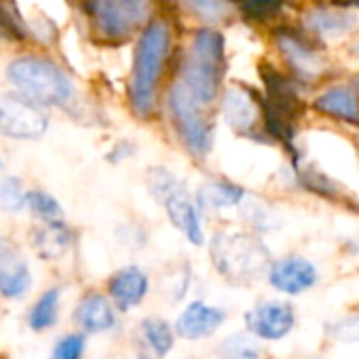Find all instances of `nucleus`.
Returning a JSON list of instances; mask_svg holds the SVG:
<instances>
[{
    "mask_svg": "<svg viewBox=\"0 0 359 359\" xmlns=\"http://www.w3.org/2000/svg\"><path fill=\"white\" fill-rule=\"evenodd\" d=\"M283 0H239L241 11L252 20H266L281 9Z\"/></svg>",
    "mask_w": 359,
    "mask_h": 359,
    "instance_id": "7c9ffc66",
    "label": "nucleus"
},
{
    "mask_svg": "<svg viewBox=\"0 0 359 359\" xmlns=\"http://www.w3.org/2000/svg\"><path fill=\"white\" fill-rule=\"evenodd\" d=\"M72 231L64 220L45 222L32 235V248L43 260H60L72 248Z\"/></svg>",
    "mask_w": 359,
    "mask_h": 359,
    "instance_id": "6ab92c4d",
    "label": "nucleus"
},
{
    "mask_svg": "<svg viewBox=\"0 0 359 359\" xmlns=\"http://www.w3.org/2000/svg\"><path fill=\"white\" fill-rule=\"evenodd\" d=\"M182 5L205 24H222L235 11L231 0H182Z\"/></svg>",
    "mask_w": 359,
    "mask_h": 359,
    "instance_id": "b1692460",
    "label": "nucleus"
},
{
    "mask_svg": "<svg viewBox=\"0 0 359 359\" xmlns=\"http://www.w3.org/2000/svg\"><path fill=\"white\" fill-rule=\"evenodd\" d=\"M133 152H135V146H133L131 142H121V144H116V146L108 152V161H110V163H121V161L133 156Z\"/></svg>",
    "mask_w": 359,
    "mask_h": 359,
    "instance_id": "72a5a7b5",
    "label": "nucleus"
},
{
    "mask_svg": "<svg viewBox=\"0 0 359 359\" xmlns=\"http://www.w3.org/2000/svg\"><path fill=\"white\" fill-rule=\"evenodd\" d=\"M32 290V273L20 252L0 258V296L5 300H20Z\"/></svg>",
    "mask_w": 359,
    "mask_h": 359,
    "instance_id": "aec40b11",
    "label": "nucleus"
},
{
    "mask_svg": "<svg viewBox=\"0 0 359 359\" xmlns=\"http://www.w3.org/2000/svg\"><path fill=\"white\" fill-rule=\"evenodd\" d=\"M0 210L7 214H20L26 210V189L18 175L0 180Z\"/></svg>",
    "mask_w": 359,
    "mask_h": 359,
    "instance_id": "bb28decb",
    "label": "nucleus"
},
{
    "mask_svg": "<svg viewBox=\"0 0 359 359\" xmlns=\"http://www.w3.org/2000/svg\"><path fill=\"white\" fill-rule=\"evenodd\" d=\"M304 28L321 39H338L357 28V15L342 9H311L304 15Z\"/></svg>",
    "mask_w": 359,
    "mask_h": 359,
    "instance_id": "a211bd4d",
    "label": "nucleus"
},
{
    "mask_svg": "<svg viewBox=\"0 0 359 359\" xmlns=\"http://www.w3.org/2000/svg\"><path fill=\"white\" fill-rule=\"evenodd\" d=\"M332 334L340 342H359V317L340 319L332 325Z\"/></svg>",
    "mask_w": 359,
    "mask_h": 359,
    "instance_id": "473e14b6",
    "label": "nucleus"
},
{
    "mask_svg": "<svg viewBox=\"0 0 359 359\" xmlns=\"http://www.w3.org/2000/svg\"><path fill=\"white\" fill-rule=\"evenodd\" d=\"M222 114L235 131L250 135L262 116V106L252 91L243 87H229L222 95Z\"/></svg>",
    "mask_w": 359,
    "mask_h": 359,
    "instance_id": "4468645a",
    "label": "nucleus"
},
{
    "mask_svg": "<svg viewBox=\"0 0 359 359\" xmlns=\"http://www.w3.org/2000/svg\"><path fill=\"white\" fill-rule=\"evenodd\" d=\"M216 357L218 359H260V346L250 334H231L218 344Z\"/></svg>",
    "mask_w": 359,
    "mask_h": 359,
    "instance_id": "a878e982",
    "label": "nucleus"
},
{
    "mask_svg": "<svg viewBox=\"0 0 359 359\" xmlns=\"http://www.w3.org/2000/svg\"><path fill=\"white\" fill-rule=\"evenodd\" d=\"M266 279L277 292L287 296H298L317 283L319 273L311 260L302 256H285L279 260H271L266 269Z\"/></svg>",
    "mask_w": 359,
    "mask_h": 359,
    "instance_id": "9d476101",
    "label": "nucleus"
},
{
    "mask_svg": "<svg viewBox=\"0 0 359 359\" xmlns=\"http://www.w3.org/2000/svg\"><path fill=\"white\" fill-rule=\"evenodd\" d=\"M315 110L351 125H359V93L346 85H336L319 93L313 102Z\"/></svg>",
    "mask_w": 359,
    "mask_h": 359,
    "instance_id": "f3484780",
    "label": "nucleus"
},
{
    "mask_svg": "<svg viewBox=\"0 0 359 359\" xmlns=\"http://www.w3.org/2000/svg\"><path fill=\"white\" fill-rule=\"evenodd\" d=\"M91 28L106 41H125L150 18V0H85Z\"/></svg>",
    "mask_w": 359,
    "mask_h": 359,
    "instance_id": "39448f33",
    "label": "nucleus"
},
{
    "mask_svg": "<svg viewBox=\"0 0 359 359\" xmlns=\"http://www.w3.org/2000/svg\"><path fill=\"white\" fill-rule=\"evenodd\" d=\"M85 348H87L85 334H66L53 344L51 359H83Z\"/></svg>",
    "mask_w": 359,
    "mask_h": 359,
    "instance_id": "c756f323",
    "label": "nucleus"
},
{
    "mask_svg": "<svg viewBox=\"0 0 359 359\" xmlns=\"http://www.w3.org/2000/svg\"><path fill=\"white\" fill-rule=\"evenodd\" d=\"M175 344V334L169 321L161 317H144L133 334L137 359H165Z\"/></svg>",
    "mask_w": 359,
    "mask_h": 359,
    "instance_id": "ddd939ff",
    "label": "nucleus"
},
{
    "mask_svg": "<svg viewBox=\"0 0 359 359\" xmlns=\"http://www.w3.org/2000/svg\"><path fill=\"white\" fill-rule=\"evenodd\" d=\"M167 106L175 131L193 156H208L212 150L214 133L212 125L203 114V106L191 95L182 83H173L167 95Z\"/></svg>",
    "mask_w": 359,
    "mask_h": 359,
    "instance_id": "423d86ee",
    "label": "nucleus"
},
{
    "mask_svg": "<svg viewBox=\"0 0 359 359\" xmlns=\"http://www.w3.org/2000/svg\"><path fill=\"white\" fill-rule=\"evenodd\" d=\"M277 49L300 81H317L325 72V62L292 34H277Z\"/></svg>",
    "mask_w": 359,
    "mask_h": 359,
    "instance_id": "2eb2a0df",
    "label": "nucleus"
},
{
    "mask_svg": "<svg viewBox=\"0 0 359 359\" xmlns=\"http://www.w3.org/2000/svg\"><path fill=\"white\" fill-rule=\"evenodd\" d=\"M26 210L34 218H39L43 224L64 220V210H62L60 201L53 195H49L47 191H41V189L26 191Z\"/></svg>",
    "mask_w": 359,
    "mask_h": 359,
    "instance_id": "393cba45",
    "label": "nucleus"
},
{
    "mask_svg": "<svg viewBox=\"0 0 359 359\" xmlns=\"http://www.w3.org/2000/svg\"><path fill=\"white\" fill-rule=\"evenodd\" d=\"M60 300H62V290L60 287H49L39 296V300L32 304L28 313V325L34 332H47L57 323L60 315Z\"/></svg>",
    "mask_w": 359,
    "mask_h": 359,
    "instance_id": "5701e85b",
    "label": "nucleus"
},
{
    "mask_svg": "<svg viewBox=\"0 0 359 359\" xmlns=\"http://www.w3.org/2000/svg\"><path fill=\"white\" fill-rule=\"evenodd\" d=\"M294 173H296V180L302 189H306L309 193H315L332 203H338V205H344V208H351V199L348 195L342 191V187H338L332 177H327L323 171L319 169H313V167H304L298 161H294Z\"/></svg>",
    "mask_w": 359,
    "mask_h": 359,
    "instance_id": "412c9836",
    "label": "nucleus"
},
{
    "mask_svg": "<svg viewBox=\"0 0 359 359\" xmlns=\"http://www.w3.org/2000/svg\"><path fill=\"white\" fill-rule=\"evenodd\" d=\"M355 3H357V5H359V0H355Z\"/></svg>",
    "mask_w": 359,
    "mask_h": 359,
    "instance_id": "4c0bfd02",
    "label": "nucleus"
},
{
    "mask_svg": "<svg viewBox=\"0 0 359 359\" xmlns=\"http://www.w3.org/2000/svg\"><path fill=\"white\" fill-rule=\"evenodd\" d=\"M353 250H355V252L359 254V241H357V243H353Z\"/></svg>",
    "mask_w": 359,
    "mask_h": 359,
    "instance_id": "c9c22d12",
    "label": "nucleus"
},
{
    "mask_svg": "<svg viewBox=\"0 0 359 359\" xmlns=\"http://www.w3.org/2000/svg\"><path fill=\"white\" fill-rule=\"evenodd\" d=\"M224 76V36L214 28H201L182 64L180 83L205 108L210 106L222 85Z\"/></svg>",
    "mask_w": 359,
    "mask_h": 359,
    "instance_id": "7ed1b4c3",
    "label": "nucleus"
},
{
    "mask_svg": "<svg viewBox=\"0 0 359 359\" xmlns=\"http://www.w3.org/2000/svg\"><path fill=\"white\" fill-rule=\"evenodd\" d=\"M169 43H171V32L167 22L163 20L150 22L137 41L133 68L129 76V104L131 110L142 118L150 116L154 108L156 87L163 74L165 57L169 53Z\"/></svg>",
    "mask_w": 359,
    "mask_h": 359,
    "instance_id": "f257e3e1",
    "label": "nucleus"
},
{
    "mask_svg": "<svg viewBox=\"0 0 359 359\" xmlns=\"http://www.w3.org/2000/svg\"><path fill=\"white\" fill-rule=\"evenodd\" d=\"M9 83L36 106H64L74 97L70 76L49 60L24 55L7 68Z\"/></svg>",
    "mask_w": 359,
    "mask_h": 359,
    "instance_id": "20e7f679",
    "label": "nucleus"
},
{
    "mask_svg": "<svg viewBox=\"0 0 359 359\" xmlns=\"http://www.w3.org/2000/svg\"><path fill=\"white\" fill-rule=\"evenodd\" d=\"M81 334H104L116 327V309L104 294H87L74 309Z\"/></svg>",
    "mask_w": 359,
    "mask_h": 359,
    "instance_id": "dca6fc26",
    "label": "nucleus"
},
{
    "mask_svg": "<svg viewBox=\"0 0 359 359\" xmlns=\"http://www.w3.org/2000/svg\"><path fill=\"white\" fill-rule=\"evenodd\" d=\"M148 292H150V279L135 264L118 269L108 279V300L121 313H127L137 304H142Z\"/></svg>",
    "mask_w": 359,
    "mask_h": 359,
    "instance_id": "f8f14e48",
    "label": "nucleus"
},
{
    "mask_svg": "<svg viewBox=\"0 0 359 359\" xmlns=\"http://www.w3.org/2000/svg\"><path fill=\"white\" fill-rule=\"evenodd\" d=\"M243 216H245V220H248L254 229H260V231L273 229V224H271L273 218H271L269 210H266L262 203H250V205H245Z\"/></svg>",
    "mask_w": 359,
    "mask_h": 359,
    "instance_id": "2f4dec72",
    "label": "nucleus"
},
{
    "mask_svg": "<svg viewBox=\"0 0 359 359\" xmlns=\"http://www.w3.org/2000/svg\"><path fill=\"white\" fill-rule=\"evenodd\" d=\"M0 173H3V161H0Z\"/></svg>",
    "mask_w": 359,
    "mask_h": 359,
    "instance_id": "e433bc0d",
    "label": "nucleus"
},
{
    "mask_svg": "<svg viewBox=\"0 0 359 359\" xmlns=\"http://www.w3.org/2000/svg\"><path fill=\"white\" fill-rule=\"evenodd\" d=\"M243 199H245V191L239 184L229 182V180H212V182L201 187L195 203L199 212H203V210L237 208L239 203H243Z\"/></svg>",
    "mask_w": 359,
    "mask_h": 359,
    "instance_id": "4be33fe9",
    "label": "nucleus"
},
{
    "mask_svg": "<svg viewBox=\"0 0 359 359\" xmlns=\"http://www.w3.org/2000/svg\"><path fill=\"white\" fill-rule=\"evenodd\" d=\"M226 319L224 309L208 304L203 300L189 302L175 319V334L184 340L197 342L214 336Z\"/></svg>",
    "mask_w": 359,
    "mask_h": 359,
    "instance_id": "9b49d317",
    "label": "nucleus"
},
{
    "mask_svg": "<svg viewBox=\"0 0 359 359\" xmlns=\"http://www.w3.org/2000/svg\"><path fill=\"white\" fill-rule=\"evenodd\" d=\"M26 32L15 0H0V39L22 41L26 39Z\"/></svg>",
    "mask_w": 359,
    "mask_h": 359,
    "instance_id": "cd10ccee",
    "label": "nucleus"
},
{
    "mask_svg": "<svg viewBox=\"0 0 359 359\" xmlns=\"http://www.w3.org/2000/svg\"><path fill=\"white\" fill-rule=\"evenodd\" d=\"M49 127V116L41 106L22 95L0 100V135L11 140H39Z\"/></svg>",
    "mask_w": 359,
    "mask_h": 359,
    "instance_id": "0eeeda50",
    "label": "nucleus"
},
{
    "mask_svg": "<svg viewBox=\"0 0 359 359\" xmlns=\"http://www.w3.org/2000/svg\"><path fill=\"white\" fill-rule=\"evenodd\" d=\"M210 258L220 277L233 285L254 283L271 264V254L262 239L243 231H218L210 241Z\"/></svg>",
    "mask_w": 359,
    "mask_h": 359,
    "instance_id": "f03ea898",
    "label": "nucleus"
},
{
    "mask_svg": "<svg viewBox=\"0 0 359 359\" xmlns=\"http://www.w3.org/2000/svg\"><path fill=\"white\" fill-rule=\"evenodd\" d=\"M250 336L260 340H281L296 325V313L290 302L283 300H264L254 304L243 315Z\"/></svg>",
    "mask_w": 359,
    "mask_h": 359,
    "instance_id": "6e6552de",
    "label": "nucleus"
},
{
    "mask_svg": "<svg viewBox=\"0 0 359 359\" xmlns=\"http://www.w3.org/2000/svg\"><path fill=\"white\" fill-rule=\"evenodd\" d=\"M167 220L184 235V239L197 248L205 245V233H203V224H201V212L195 203V199L191 197L189 189L182 184H177L163 201H161Z\"/></svg>",
    "mask_w": 359,
    "mask_h": 359,
    "instance_id": "1a4fd4ad",
    "label": "nucleus"
},
{
    "mask_svg": "<svg viewBox=\"0 0 359 359\" xmlns=\"http://www.w3.org/2000/svg\"><path fill=\"white\" fill-rule=\"evenodd\" d=\"M177 184H182V180H180L173 171L165 169V167H152L150 173H148V189H150V195L161 203Z\"/></svg>",
    "mask_w": 359,
    "mask_h": 359,
    "instance_id": "c85d7f7f",
    "label": "nucleus"
},
{
    "mask_svg": "<svg viewBox=\"0 0 359 359\" xmlns=\"http://www.w3.org/2000/svg\"><path fill=\"white\" fill-rule=\"evenodd\" d=\"M15 252H20L18 245H15L9 237L0 235V258H7V256H11V254H15Z\"/></svg>",
    "mask_w": 359,
    "mask_h": 359,
    "instance_id": "f704fd0d",
    "label": "nucleus"
}]
</instances>
